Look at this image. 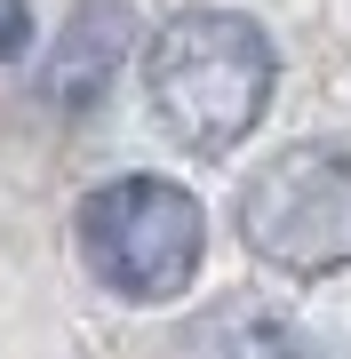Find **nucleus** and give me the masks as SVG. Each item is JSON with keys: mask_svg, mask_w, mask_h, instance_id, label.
Here are the masks:
<instances>
[{"mask_svg": "<svg viewBox=\"0 0 351 359\" xmlns=\"http://www.w3.org/2000/svg\"><path fill=\"white\" fill-rule=\"evenodd\" d=\"M272 88H280L272 40H263V25H247L232 8H184L152 32V56H144L152 120L200 160L232 152L272 112Z\"/></svg>", "mask_w": 351, "mask_h": 359, "instance_id": "f257e3e1", "label": "nucleus"}, {"mask_svg": "<svg viewBox=\"0 0 351 359\" xmlns=\"http://www.w3.org/2000/svg\"><path fill=\"white\" fill-rule=\"evenodd\" d=\"M200 248H208V216L168 176H112L80 200V264L96 271V287L128 304L184 295L200 271Z\"/></svg>", "mask_w": 351, "mask_h": 359, "instance_id": "f03ea898", "label": "nucleus"}, {"mask_svg": "<svg viewBox=\"0 0 351 359\" xmlns=\"http://www.w3.org/2000/svg\"><path fill=\"white\" fill-rule=\"evenodd\" d=\"M240 240L256 264L287 280H336L351 271V160L327 144H287L247 176Z\"/></svg>", "mask_w": 351, "mask_h": 359, "instance_id": "7ed1b4c3", "label": "nucleus"}, {"mask_svg": "<svg viewBox=\"0 0 351 359\" xmlns=\"http://www.w3.org/2000/svg\"><path fill=\"white\" fill-rule=\"evenodd\" d=\"M128 0H80V8L56 25V48H48V72H40V96L56 112H88L96 96L120 80L128 65Z\"/></svg>", "mask_w": 351, "mask_h": 359, "instance_id": "20e7f679", "label": "nucleus"}, {"mask_svg": "<svg viewBox=\"0 0 351 359\" xmlns=\"http://www.w3.org/2000/svg\"><path fill=\"white\" fill-rule=\"evenodd\" d=\"M25 48H32V16H25V0H0V65H16Z\"/></svg>", "mask_w": 351, "mask_h": 359, "instance_id": "39448f33", "label": "nucleus"}]
</instances>
